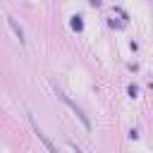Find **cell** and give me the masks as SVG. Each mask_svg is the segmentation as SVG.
Masks as SVG:
<instances>
[{
    "instance_id": "obj_1",
    "label": "cell",
    "mask_w": 153,
    "mask_h": 153,
    "mask_svg": "<svg viewBox=\"0 0 153 153\" xmlns=\"http://www.w3.org/2000/svg\"><path fill=\"white\" fill-rule=\"evenodd\" d=\"M57 96H60V100H62V103H67V105H69V108H72V110H74V115H76V117H79V122H81V124H84V129H91V122H88V117H86V115H84V110H81V108H79V105H76V103H74V100H69V98H67V96H65V93H60V91H57Z\"/></svg>"
},
{
    "instance_id": "obj_2",
    "label": "cell",
    "mask_w": 153,
    "mask_h": 153,
    "mask_svg": "<svg viewBox=\"0 0 153 153\" xmlns=\"http://www.w3.org/2000/svg\"><path fill=\"white\" fill-rule=\"evenodd\" d=\"M29 120H31V127H33V131H36V134H38V139H41V141H43V146H45V148H48V153H60V151H57V148H55V146H53V141H50V139H48V136H45V134H43V129H41V127H38V124H36V122H33V117H29Z\"/></svg>"
},
{
    "instance_id": "obj_3",
    "label": "cell",
    "mask_w": 153,
    "mask_h": 153,
    "mask_svg": "<svg viewBox=\"0 0 153 153\" xmlns=\"http://www.w3.org/2000/svg\"><path fill=\"white\" fill-rule=\"evenodd\" d=\"M7 24H10V29L14 31V36L19 38V43H22V45H26V38H24V29L17 24V19H14V17H7Z\"/></svg>"
},
{
    "instance_id": "obj_4",
    "label": "cell",
    "mask_w": 153,
    "mask_h": 153,
    "mask_svg": "<svg viewBox=\"0 0 153 153\" xmlns=\"http://www.w3.org/2000/svg\"><path fill=\"white\" fill-rule=\"evenodd\" d=\"M69 26H72L74 31H84V19H81L79 14H74V17H72V22H69Z\"/></svg>"
},
{
    "instance_id": "obj_5",
    "label": "cell",
    "mask_w": 153,
    "mask_h": 153,
    "mask_svg": "<svg viewBox=\"0 0 153 153\" xmlns=\"http://www.w3.org/2000/svg\"><path fill=\"white\" fill-rule=\"evenodd\" d=\"M127 93H129L131 98H136V96H139V86H136V84H129V88H127Z\"/></svg>"
},
{
    "instance_id": "obj_6",
    "label": "cell",
    "mask_w": 153,
    "mask_h": 153,
    "mask_svg": "<svg viewBox=\"0 0 153 153\" xmlns=\"http://www.w3.org/2000/svg\"><path fill=\"white\" fill-rule=\"evenodd\" d=\"M88 5H91V7H100V5H103V0H88Z\"/></svg>"
},
{
    "instance_id": "obj_7",
    "label": "cell",
    "mask_w": 153,
    "mask_h": 153,
    "mask_svg": "<svg viewBox=\"0 0 153 153\" xmlns=\"http://www.w3.org/2000/svg\"><path fill=\"white\" fill-rule=\"evenodd\" d=\"M69 146H72V148H74V153H84V151H81V148H79V146H76V143H69Z\"/></svg>"
}]
</instances>
